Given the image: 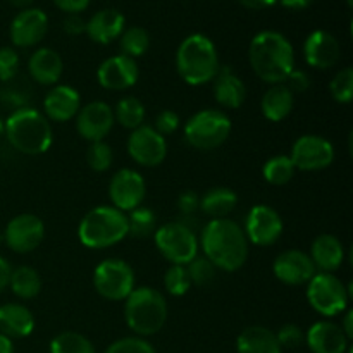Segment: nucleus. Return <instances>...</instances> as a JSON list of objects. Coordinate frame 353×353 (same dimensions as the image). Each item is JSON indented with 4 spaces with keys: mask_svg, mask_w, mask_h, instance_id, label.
I'll use <instances>...</instances> for the list:
<instances>
[{
    "mask_svg": "<svg viewBox=\"0 0 353 353\" xmlns=\"http://www.w3.org/2000/svg\"><path fill=\"white\" fill-rule=\"evenodd\" d=\"M124 319L128 327L138 336H152L159 333L168 321V302L164 295L152 286L134 288L124 300Z\"/></svg>",
    "mask_w": 353,
    "mask_h": 353,
    "instance_id": "nucleus-5",
    "label": "nucleus"
},
{
    "mask_svg": "<svg viewBox=\"0 0 353 353\" xmlns=\"http://www.w3.org/2000/svg\"><path fill=\"white\" fill-rule=\"evenodd\" d=\"M128 236V217L112 205H99L90 210L78 226L81 245L102 250L119 243Z\"/></svg>",
    "mask_w": 353,
    "mask_h": 353,
    "instance_id": "nucleus-6",
    "label": "nucleus"
},
{
    "mask_svg": "<svg viewBox=\"0 0 353 353\" xmlns=\"http://www.w3.org/2000/svg\"><path fill=\"white\" fill-rule=\"evenodd\" d=\"M310 259H312L314 265H316V271L331 272L333 274L334 271L341 268L345 261L343 243L334 234H319L312 241V247H310Z\"/></svg>",
    "mask_w": 353,
    "mask_h": 353,
    "instance_id": "nucleus-24",
    "label": "nucleus"
},
{
    "mask_svg": "<svg viewBox=\"0 0 353 353\" xmlns=\"http://www.w3.org/2000/svg\"><path fill=\"white\" fill-rule=\"evenodd\" d=\"M278 2L290 10H303L312 6L314 0H278Z\"/></svg>",
    "mask_w": 353,
    "mask_h": 353,
    "instance_id": "nucleus-50",
    "label": "nucleus"
},
{
    "mask_svg": "<svg viewBox=\"0 0 353 353\" xmlns=\"http://www.w3.org/2000/svg\"><path fill=\"white\" fill-rule=\"evenodd\" d=\"M238 353H283L276 333L264 326H250L236 340Z\"/></svg>",
    "mask_w": 353,
    "mask_h": 353,
    "instance_id": "nucleus-29",
    "label": "nucleus"
},
{
    "mask_svg": "<svg viewBox=\"0 0 353 353\" xmlns=\"http://www.w3.org/2000/svg\"><path fill=\"white\" fill-rule=\"evenodd\" d=\"M50 353H95V348L83 334L64 331L52 340Z\"/></svg>",
    "mask_w": 353,
    "mask_h": 353,
    "instance_id": "nucleus-36",
    "label": "nucleus"
},
{
    "mask_svg": "<svg viewBox=\"0 0 353 353\" xmlns=\"http://www.w3.org/2000/svg\"><path fill=\"white\" fill-rule=\"evenodd\" d=\"M128 217V234L134 238L154 236L157 231V217L147 207H137Z\"/></svg>",
    "mask_w": 353,
    "mask_h": 353,
    "instance_id": "nucleus-35",
    "label": "nucleus"
},
{
    "mask_svg": "<svg viewBox=\"0 0 353 353\" xmlns=\"http://www.w3.org/2000/svg\"><path fill=\"white\" fill-rule=\"evenodd\" d=\"M9 286L17 299L31 300L41 292V278L37 269L30 265H21V268L12 269Z\"/></svg>",
    "mask_w": 353,
    "mask_h": 353,
    "instance_id": "nucleus-31",
    "label": "nucleus"
},
{
    "mask_svg": "<svg viewBox=\"0 0 353 353\" xmlns=\"http://www.w3.org/2000/svg\"><path fill=\"white\" fill-rule=\"evenodd\" d=\"M341 331L345 333V336L348 338V340H352L353 338V312L352 310H348L347 314H345V319H343V324H341Z\"/></svg>",
    "mask_w": 353,
    "mask_h": 353,
    "instance_id": "nucleus-52",
    "label": "nucleus"
},
{
    "mask_svg": "<svg viewBox=\"0 0 353 353\" xmlns=\"http://www.w3.org/2000/svg\"><path fill=\"white\" fill-rule=\"evenodd\" d=\"M114 123L116 119H114L112 107L100 100L86 103L76 114V130H78L79 137L85 138L90 143L102 141L110 133Z\"/></svg>",
    "mask_w": 353,
    "mask_h": 353,
    "instance_id": "nucleus-16",
    "label": "nucleus"
},
{
    "mask_svg": "<svg viewBox=\"0 0 353 353\" xmlns=\"http://www.w3.org/2000/svg\"><path fill=\"white\" fill-rule=\"evenodd\" d=\"M119 45L123 55L131 59L141 57L150 47V37L141 26H131L124 30L119 37Z\"/></svg>",
    "mask_w": 353,
    "mask_h": 353,
    "instance_id": "nucleus-34",
    "label": "nucleus"
},
{
    "mask_svg": "<svg viewBox=\"0 0 353 353\" xmlns=\"http://www.w3.org/2000/svg\"><path fill=\"white\" fill-rule=\"evenodd\" d=\"M199 247H202L203 257L221 271H238L248 257L243 228L231 219H210L203 226Z\"/></svg>",
    "mask_w": 353,
    "mask_h": 353,
    "instance_id": "nucleus-1",
    "label": "nucleus"
},
{
    "mask_svg": "<svg viewBox=\"0 0 353 353\" xmlns=\"http://www.w3.org/2000/svg\"><path fill=\"white\" fill-rule=\"evenodd\" d=\"M248 61L262 81L279 85L285 83L290 72L295 69V50L285 34L265 30L252 38Z\"/></svg>",
    "mask_w": 353,
    "mask_h": 353,
    "instance_id": "nucleus-2",
    "label": "nucleus"
},
{
    "mask_svg": "<svg viewBox=\"0 0 353 353\" xmlns=\"http://www.w3.org/2000/svg\"><path fill=\"white\" fill-rule=\"evenodd\" d=\"M176 68L183 81L190 86H202L216 78L219 55L214 41L202 33H193L179 43Z\"/></svg>",
    "mask_w": 353,
    "mask_h": 353,
    "instance_id": "nucleus-4",
    "label": "nucleus"
},
{
    "mask_svg": "<svg viewBox=\"0 0 353 353\" xmlns=\"http://www.w3.org/2000/svg\"><path fill=\"white\" fill-rule=\"evenodd\" d=\"M34 317L23 303L0 305V333L12 338H26L33 333Z\"/></svg>",
    "mask_w": 353,
    "mask_h": 353,
    "instance_id": "nucleus-27",
    "label": "nucleus"
},
{
    "mask_svg": "<svg viewBox=\"0 0 353 353\" xmlns=\"http://www.w3.org/2000/svg\"><path fill=\"white\" fill-rule=\"evenodd\" d=\"M293 105H295V93L285 83L272 85L264 93L261 102L262 114H264L265 119L272 121V123L286 119L293 110Z\"/></svg>",
    "mask_w": 353,
    "mask_h": 353,
    "instance_id": "nucleus-28",
    "label": "nucleus"
},
{
    "mask_svg": "<svg viewBox=\"0 0 353 353\" xmlns=\"http://www.w3.org/2000/svg\"><path fill=\"white\" fill-rule=\"evenodd\" d=\"M19 71V55L14 48H0V81H10Z\"/></svg>",
    "mask_w": 353,
    "mask_h": 353,
    "instance_id": "nucleus-42",
    "label": "nucleus"
},
{
    "mask_svg": "<svg viewBox=\"0 0 353 353\" xmlns=\"http://www.w3.org/2000/svg\"><path fill=\"white\" fill-rule=\"evenodd\" d=\"M238 205V195L231 188L216 186L207 190L200 199V207L205 216L212 219H226Z\"/></svg>",
    "mask_w": 353,
    "mask_h": 353,
    "instance_id": "nucleus-30",
    "label": "nucleus"
},
{
    "mask_svg": "<svg viewBox=\"0 0 353 353\" xmlns=\"http://www.w3.org/2000/svg\"><path fill=\"white\" fill-rule=\"evenodd\" d=\"M347 353H353V348H348V350H347Z\"/></svg>",
    "mask_w": 353,
    "mask_h": 353,
    "instance_id": "nucleus-56",
    "label": "nucleus"
},
{
    "mask_svg": "<svg viewBox=\"0 0 353 353\" xmlns=\"http://www.w3.org/2000/svg\"><path fill=\"white\" fill-rule=\"evenodd\" d=\"M238 2L248 9H268V7L274 6L278 0H238Z\"/></svg>",
    "mask_w": 353,
    "mask_h": 353,
    "instance_id": "nucleus-51",
    "label": "nucleus"
},
{
    "mask_svg": "<svg viewBox=\"0 0 353 353\" xmlns=\"http://www.w3.org/2000/svg\"><path fill=\"white\" fill-rule=\"evenodd\" d=\"M341 47L340 41L330 31L316 30L307 37L303 43V57L305 62L314 69H330L340 61Z\"/></svg>",
    "mask_w": 353,
    "mask_h": 353,
    "instance_id": "nucleus-20",
    "label": "nucleus"
},
{
    "mask_svg": "<svg viewBox=\"0 0 353 353\" xmlns=\"http://www.w3.org/2000/svg\"><path fill=\"white\" fill-rule=\"evenodd\" d=\"M286 81H288L286 86H288L293 93H303L310 88L309 74H307L305 71H302V69H293V71L290 72L288 78H286Z\"/></svg>",
    "mask_w": 353,
    "mask_h": 353,
    "instance_id": "nucleus-46",
    "label": "nucleus"
},
{
    "mask_svg": "<svg viewBox=\"0 0 353 353\" xmlns=\"http://www.w3.org/2000/svg\"><path fill=\"white\" fill-rule=\"evenodd\" d=\"M92 0H54L55 6L68 14H79L90 6Z\"/></svg>",
    "mask_w": 353,
    "mask_h": 353,
    "instance_id": "nucleus-48",
    "label": "nucleus"
},
{
    "mask_svg": "<svg viewBox=\"0 0 353 353\" xmlns=\"http://www.w3.org/2000/svg\"><path fill=\"white\" fill-rule=\"evenodd\" d=\"M7 2L12 3L14 7H21V9H28L34 0H7Z\"/></svg>",
    "mask_w": 353,
    "mask_h": 353,
    "instance_id": "nucleus-54",
    "label": "nucleus"
},
{
    "mask_svg": "<svg viewBox=\"0 0 353 353\" xmlns=\"http://www.w3.org/2000/svg\"><path fill=\"white\" fill-rule=\"evenodd\" d=\"M290 159L300 171H323L333 164L334 147L319 134H303L293 143Z\"/></svg>",
    "mask_w": 353,
    "mask_h": 353,
    "instance_id": "nucleus-11",
    "label": "nucleus"
},
{
    "mask_svg": "<svg viewBox=\"0 0 353 353\" xmlns=\"http://www.w3.org/2000/svg\"><path fill=\"white\" fill-rule=\"evenodd\" d=\"M245 236L248 243H254L257 247H269L276 243L283 234V219L272 207L254 205L247 214L245 219Z\"/></svg>",
    "mask_w": 353,
    "mask_h": 353,
    "instance_id": "nucleus-15",
    "label": "nucleus"
},
{
    "mask_svg": "<svg viewBox=\"0 0 353 353\" xmlns=\"http://www.w3.org/2000/svg\"><path fill=\"white\" fill-rule=\"evenodd\" d=\"M105 353H157L155 348L148 343L143 338H121V340L114 341Z\"/></svg>",
    "mask_w": 353,
    "mask_h": 353,
    "instance_id": "nucleus-41",
    "label": "nucleus"
},
{
    "mask_svg": "<svg viewBox=\"0 0 353 353\" xmlns=\"http://www.w3.org/2000/svg\"><path fill=\"white\" fill-rule=\"evenodd\" d=\"M164 286L165 290H168L169 295L172 296L186 295V293L190 292V288H192V281H190L186 265L171 264V268H169L164 274Z\"/></svg>",
    "mask_w": 353,
    "mask_h": 353,
    "instance_id": "nucleus-37",
    "label": "nucleus"
},
{
    "mask_svg": "<svg viewBox=\"0 0 353 353\" xmlns=\"http://www.w3.org/2000/svg\"><path fill=\"white\" fill-rule=\"evenodd\" d=\"M86 162L95 172H105L114 162L112 147L105 141H93L86 150Z\"/></svg>",
    "mask_w": 353,
    "mask_h": 353,
    "instance_id": "nucleus-38",
    "label": "nucleus"
},
{
    "mask_svg": "<svg viewBox=\"0 0 353 353\" xmlns=\"http://www.w3.org/2000/svg\"><path fill=\"white\" fill-rule=\"evenodd\" d=\"M3 133V123H0V134Z\"/></svg>",
    "mask_w": 353,
    "mask_h": 353,
    "instance_id": "nucleus-55",
    "label": "nucleus"
},
{
    "mask_svg": "<svg viewBox=\"0 0 353 353\" xmlns=\"http://www.w3.org/2000/svg\"><path fill=\"white\" fill-rule=\"evenodd\" d=\"M155 131L165 137V134H172L179 128V116L174 112V110H162V112L157 114L155 117Z\"/></svg>",
    "mask_w": 353,
    "mask_h": 353,
    "instance_id": "nucleus-44",
    "label": "nucleus"
},
{
    "mask_svg": "<svg viewBox=\"0 0 353 353\" xmlns=\"http://www.w3.org/2000/svg\"><path fill=\"white\" fill-rule=\"evenodd\" d=\"M350 296L352 286H345V283L331 272H316L307 283V300L321 316L334 317L345 312Z\"/></svg>",
    "mask_w": 353,
    "mask_h": 353,
    "instance_id": "nucleus-8",
    "label": "nucleus"
},
{
    "mask_svg": "<svg viewBox=\"0 0 353 353\" xmlns=\"http://www.w3.org/2000/svg\"><path fill=\"white\" fill-rule=\"evenodd\" d=\"M272 272L285 285L300 286L307 285L317 271L309 254L302 250H286L276 257Z\"/></svg>",
    "mask_w": 353,
    "mask_h": 353,
    "instance_id": "nucleus-19",
    "label": "nucleus"
},
{
    "mask_svg": "<svg viewBox=\"0 0 353 353\" xmlns=\"http://www.w3.org/2000/svg\"><path fill=\"white\" fill-rule=\"evenodd\" d=\"M295 165H293L290 155H274L269 159L262 168V176L268 183L276 186L286 185L295 176Z\"/></svg>",
    "mask_w": 353,
    "mask_h": 353,
    "instance_id": "nucleus-33",
    "label": "nucleus"
},
{
    "mask_svg": "<svg viewBox=\"0 0 353 353\" xmlns=\"http://www.w3.org/2000/svg\"><path fill=\"white\" fill-rule=\"evenodd\" d=\"M331 97L338 103H350L353 99V69L345 68L334 74L330 85Z\"/></svg>",
    "mask_w": 353,
    "mask_h": 353,
    "instance_id": "nucleus-39",
    "label": "nucleus"
},
{
    "mask_svg": "<svg viewBox=\"0 0 353 353\" xmlns=\"http://www.w3.org/2000/svg\"><path fill=\"white\" fill-rule=\"evenodd\" d=\"M186 271H188L192 285L196 286L210 285L216 278V268L203 255H196L190 264H186Z\"/></svg>",
    "mask_w": 353,
    "mask_h": 353,
    "instance_id": "nucleus-40",
    "label": "nucleus"
},
{
    "mask_svg": "<svg viewBox=\"0 0 353 353\" xmlns=\"http://www.w3.org/2000/svg\"><path fill=\"white\" fill-rule=\"evenodd\" d=\"M114 110V119L126 130H137V128L143 126L145 116L147 110L145 105L137 99V97H124L117 102Z\"/></svg>",
    "mask_w": 353,
    "mask_h": 353,
    "instance_id": "nucleus-32",
    "label": "nucleus"
},
{
    "mask_svg": "<svg viewBox=\"0 0 353 353\" xmlns=\"http://www.w3.org/2000/svg\"><path fill=\"white\" fill-rule=\"evenodd\" d=\"M138 78H140V69L137 61L123 54L105 59L97 71L99 85L110 92L130 90L131 86L137 85Z\"/></svg>",
    "mask_w": 353,
    "mask_h": 353,
    "instance_id": "nucleus-17",
    "label": "nucleus"
},
{
    "mask_svg": "<svg viewBox=\"0 0 353 353\" xmlns=\"http://www.w3.org/2000/svg\"><path fill=\"white\" fill-rule=\"evenodd\" d=\"M79 109H81V99L78 90L69 85L54 86L43 100L45 117L55 123H68L74 119Z\"/></svg>",
    "mask_w": 353,
    "mask_h": 353,
    "instance_id": "nucleus-21",
    "label": "nucleus"
},
{
    "mask_svg": "<svg viewBox=\"0 0 353 353\" xmlns=\"http://www.w3.org/2000/svg\"><path fill=\"white\" fill-rule=\"evenodd\" d=\"M200 207V196L193 190H186L179 195L178 209L183 216H193Z\"/></svg>",
    "mask_w": 353,
    "mask_h": 353,
    "instance_id": "nucleus-45",
    "label": "nucleus"
},
{
    "mask_svg": "<svg viewBox=\"0 0 353 353\" xmlns=\"http://www.w3.org/2000/svg\"><path fill=\"white\" fill-rule=\"evenodd\" d=\"M47 30V14L37 7H28L21 10L10 23V40L16 47L30 48L43 40Z\"/></svg>",
    "mask_w": 353,
    "mask_h": 353,
    "instance_id": "nucleus-18",
    "label": "nucleus"
},
{
    "mask_svg": "<svg viewBox=\"0 0 353 353\" xmlns=\"http://www.w3.org/2000/svg\"><path fill=\"white\" fill-rule=\"evenodd\" d=\"M124 24H126V19L119 10L102 9L86 21L85 33L95 43L109 45L121 37V33L124 31Z\"/></svg>",
    "mask_w": 353,
    "mask_h": 353,
    "instance_id": "nucleus-23",
    "label": "nucleus"
},
{
    "mask_svg": "<svg viewBox=\"0 0 353 353\" xmlns=\"http://www.w3.org/2000/svg\"><path fill=\"white\" fill-rule=\"evenodd\" d=\"M128 154L143 168H157L168 155V141L154 126H140L128 138Z\"/></svg>",
    "mask_w": 353,
    "mask_h": 353,
    "instance_id": "nucleus-12",
    "label": "nucleus"
},
{
    "mask_svg": "<svg viewBox=\"0 0 353 353\" xmlns=\"http://www.w3.org/2000/svg\"><path fill=\"white\" fill-rule=\"evenodd\" d=\"M109 196L112 207L121 212H131L143 203L147 196V183L134 169H119L109 183Z\"/></svg>",
    "mask_w": 353,
    "mask_h": 353,
    "instance_id": "nucleus-13",
    "label": "nucleus"
},
{
    "mask_svg": "<svg viewBox=\"0 0 353 353\" xmlns=\"http://www.w3.org/2000/svg\"><path fill=\"white\" fill-rule=\"evenodd\" d=\"M0 353H14L12 340L2 333H0Z\"/></svg>",
    "mask_w": 353,
    "mask_h": 353,
    "instance_id": "nucleus-53",
    "label": "nucleus"
},
{
    "mask_svg": "<svg viewBox=\"0 0 353 353\" xmlns=\"http://www.w3.org/2000/svg\"><path fill=\"white\" fill-rule=\"evenodd\" d=\"M10 274H12V268H10L9 261H6V259L0 255V293L9 286Z\"/></svg>",
    "mask_w": 353,
    "mask_h": 353,
    "instance_id": "nucleus-49",
    "label": "nucleus"
},
{
    "mask_svg": "<svg viewBox=\"0 0 353 353\" xmlns=\"http://www.w3.org/2000/svg\"><path fill=\"white\" fill-rule=\"evenodd\" d=\"M9 143L24 155H41L52 147L54 131L50 121L40 110L19 107L3 123Z\"/></svg>",
    "mask_w": 353,
    "mask_h": 353,
    "instance_id": "nucleus-3",
    "label": "nucleus"
},
{
    "mask_svg": "<svg viewBox=\"0 0 353 353\" xmlns=\"http://www.w3.org/2000/svg\"><path fill=\"white\" fill-rule=\"evenodd\" d=\"M45 236V224L34 214H19L12 217L3 231V241L16 254L37 250Z\"/></svg>",
    "mask_w": 353,
    "mask_h": 353,
    "instance_id": "nucleus-14",
    "label": "nucleus"
},
{
    "mask_svg": "<svg viewBox=\"0 0 353 353\" xmlns=\"http://www.w3.org/2000/svg\"><path fill=\"white\" fill-rule=\"evenodd\" d=\"M305 343L312 353H347L348 338L338 324L331 321H319L305 333Z\"/></svg>",
    "mask_w": 353,
    "mask_h": 353,
    "instance_id": "nucleus-22",
    "label": "nucleus"
},
{
    "mask_svg": "<svg viewBox=\"0 0 353 353\" xmlns=\"http://www.w3.org/2000/svg\"><path fill=\"white\" fill-rule=\"evenodd\" d=\"M212 81L214 99L217 100L219 105L226 107V109H238L243 105L245 99H247V88L233 69L224 65L223 69L217 71Z\"/></svg>",
    "mask_w": 353,
    "mask_h": 353,
    "instance_id": "nucleus-26",
    "label": "nucleus"
},
{
    "mask_svg": "<svg viewBox=\"0 0 353 353\" xmlns=\"http://www.w3.org/2000/svg\"><path fill=\"white\" fill-rule=\"evenodd\" d=\"M276 338H278V343L281 345V348H299L305 343V333L296 324H285L276 333Z\"/></svg>",
    "mask_w": 353,
    "mask_h": 353,
    "instance_id": "nucleus-43",
    "label": "nucleus"
},
{
    "mask_svg": "<svg viewBox=\"0 0 353 353\" xmlns=\"http://www.w3.org/2000/svg\"><path fill=\"white\" fill-rule=\"evenodd\" d=\"M28 71L31 78L40 85H57L64 72V62H62L61 54L54 48L41 47L31 54L28 61Z\"/></svg>",
    "mask_w": 353,
    "mask_h": 353,
    "instance_id": "nucleus-25",
    "label": "nucleus"
},
{
    "mask_svg": "<svg viewBox=\"0 0 353 353\" xmlns=\"http://www.w3.org/2000/svg\"><path fill=\"white\" fill-rule=\"evenodd\" d=\"M154 241L162 257L171 264L186 265L199 255V238L192 228L181 221L157 228L154 233Z\"/></svg>",
    "mask_w": 353,
    "mask_h": 353,
    "instance_id": "nucleus-9",
    "label": "nucleus"
},
{
    "mask_svg": "<svg viewBox=\"0 0 353 353\" xmlns=\"http://www.w3.org/2000/svg\"><path fill=\"white\" fill-rule=\"evenodd\" d=\"M231 134V119L216 109H203L193 114L185 124V140L196 150H214Z\"/></svg>",
    "mask_w": 353,
    "mask_h": 353,
    "instance_id": "nucleus-7",
    "label": "nucleus"
},
{
    "mask_svg": "<svg viewBox=\"0 0 353 353\" xmlns=\"http://www.w3.org/2000/svg\"><path fill=\"white\" fill-rule=\"evenodd\" d=\"M62 28H64V31L68 34H71V37H76V34L85 33L86 21L83 19L79 14H69V16L64 19V23H62Z\"/></svg>",
    "mask_w": 353,
    "mask_h": 353,
    "instance_id": "nucleus-47",
    "label": "nucleus"
},
{
    "mask_svg": "<svg viewBox=\"0 0 353 353\" xmlns=\"http://www.w3.org/2000/svg\"><path fill=\"white\" fill-rule=\"evenodd\" d=\"M93 286L102 299L123 302L134 290L133 268L121 259H107L95 268Z\"/></svg>",
    "mask_w": 353,
    "mask_h": 353,
    "instance_id": "nucleus-10",
    "label": "nucleus"
}]
</instances>
